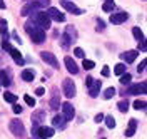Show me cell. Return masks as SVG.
<instances>
[{
  "mask_svg": "<svg viewBox=\"0 0 147 139\" xmlns=\"http://www.w3.org/2000/svg\"><path fill=\"white\" fill-rule=\"evenodd\" d=\"M25 30L28 32V35L32 37V42H35V44H42V42L45 40V30L40 28L37 24L27 22V24H25Z\"/></svg>",
  "mask_w": 147,
  "mask_h": 139,
  "instance_id": "cell-1",
  "label": "cell"
},
{
  "mask_svg": "<svg viewBox=\"0 0 147 139\" xmlns=\"http://www.w3.org/2000/svg\"><path fill=\"white\" fill-rule=\"evenodd\" d=\"M2 47H3V50H5V52H9L10 56H12V59L15 60V64L24 65V57H22V54L18 52L17 49H13V47L10 45L9 40H2Z\"/></svg>",
  "mask_w": 147,
  "mask_h": 139,
  "instance_id": "cell-2",
  "label": "cell"
},
{
  "mask_svg": "<svg viewBox=\"0 0 147 139\" xmlns=\"http://www.w3.org/2000/svg\"><path fill=\"white\" fill-rule=\"evenodd\" d=\"M50 22H52V20H50V17L47 15L45 12H38V10L35 12V15H34V24H37L40 28H44V30H45V28H50Z\"/></svg>",
  "mask_w": 147,
  "mask_h": 139,
  "instance_id": "cell-3",
  "label": "cell"
},
{
  "mask_svg": "<svg viewBox=\"0 0 147 139\" xmlns=\"http://www.w3.org/2000/svg\"><path fill=\"white\" fill-rule=\"evenodd\" d=\"M9 129H10V132H12L15 138H24V134H25V127H24L22 121H18V119H12L10 121Z\"/></svg>",
  "mask_w": 147,
  "mask_h": 139,
  "instance_id": "cell-4",
  "label": "cell"
},
{
  "mask_svg": "<svg viewBox=\"0 0 147 139\" xmlns=\"http://www.w3.org/2000/svg\"><path fill=\"white\" fill-rule=\"evenodd\" d=\"M62 91H64V96L65 97H69V99H72L74 96H75V84H74L72 79H64V82H62Z\"/></svg>",
  "mask_w": 147,
  "mask_h": 139,
  "instance_id": "cell-5",
  "label": "cell"
},
{
  "mask_svg": "<svg viewBox=\"0 0 147 139\" xmlns=\"http://www.w3.org/2000/svg\"><path fill=\"white\" fill-rule=\"evenodd\" d=\"M34 136L37 139H49L54 136V127H45V126H42V127H38V129L34 132Z\"/></svg>",
  "mask_w": 147,
  "mask_h": 139,
  "instance_id": "cell-6",
  "label": "cell"
},
{
  "mask_svg": "<svg viewBox=\"0 0 147 139\" xmlns=\"http://www.w3.org/2000/svg\"><path fill=\"white\" fill-rule=\"evenodd\" d=\"M146 91H147V82H140V84H132V85H129L127 94L137 96V94H146Z\"/></svg>",
  "mask_w": 147,
  "mask_h": 139,
  "instance_id": "cell-7",
  "label": "cell"
},
{
  "mask_svg": "<svg viewBox=\"0 0 147 139\" xmlns=\"http://www.w3.org/2000/svg\"><path fill=\"white\" fill-rule=\"evenodd\" d=\"M40 9V5H38V2H30V3H28V5H25V7H24V9L20 10V15H22V17H27V15H30V14H35L37 10Z\"/></svg>",
  "mask_w": 147,
  "mask_h": 139,
  "instance_id": "cell-8",
  "label": "cell"
},
{
  "mask_svg": "<svg viewBox=\"0 0 147 139\" xmlns=\"http://www.w3.org/2000/svg\"><path fill=\"white\" fill-rule=\"evenodd\" d=\"M62 116H64L65 121H70L74 119V116H75V111H74V106L70 102H64L62 104Z\"/></svg>",
  "mask_w": 147,
  "mask_h": 139,
  "instance_id": "cell-9",
  "label": "cell"
},
{
  "mask_svg": "<svg viewBox=\"0 0 147 139\" xmlns=\"http://www.w3.org/2000/svg\"><path fill=\"white\" fill-rule=\"evenodd\" d=\"M40 57H42V60H44V62H47L49 65H52V67H55V69L59 67V60L55 59V56L52 54V52H47V50H44V52L40 54Z\"/></svg>",
  "mask_w": 147,
  "mask_h": 139,
  "instance_id": "cell-10",
  "label": "cell"
},
{
  "mask_svg": "<svg viewBox=\"0 0 147 139\" xmlns=\"http://www.w3.org/2000/svg\"><path fill=\"white\" fill-rule=\"evenodd\" d=\"M60 3H62V7H64L65 10H69V12H70V14H74V15H82V14H84V12H82L80 9H79V7H77L75 3L69 2V0H62Z\"/></svg>",
  "mask_w": 147,
  "mask_h": 139,
  "instance_id": "cell-11",
  "label": "cell"
},
{
  "mask_svg": "<svg viewBox=\"0 0 147 139\" xmlns=\"http://www.w3.org/2000/svg\"><path fill=\"white\" fill-rule=\"evenodd\" d=\"M127 19H129L127 12H117V14H112V15H110V22H112V24H115V25L124 24Z\"/></svg>",
  "mask_w": 147,
  "mask_h": 139,
  "instance_id": "cell-12",
  "label": "cell"
},
{
  "mask_svg": "<svg viewBox=\"0 0 147 139\" xmlns=\"http://www.w3.org/2000/svg\"><path fill=\"white\" fill-rule=\"evenodd\" d=\"M45 14L50 17V20H55V22H64V20H65V15H64V14H60V12H59L57 9H54V7H50V9L45 12Z\"/></svg>",
  "mask_w": 147,
  "mask_h": 139,
  "instance_id": "cell-13",
  "label": "cell"
},
{
  "mask_svg": "<svg viewBox=\"0 0 147 139\" xmlns=\"http://www.w3.org/2000/svg\"><path fill=\"white\" fill-rule=\"evenodd\" d=\"M64 64H65V67H67V71L70 72V74H77L79 72V67H77V64H75V60H74L72 57H65L64 59Z\"/></svg>",
  "mask_w": 147,
  "mask_h": 139,
  "instance_id": "cell-14",
  "label": "cell"
},
{
  "mask_svg": "<svg viewBox=\"0 0 147 139\" xmlns=\"http://www.w3.org/2000/svg\"><path fill=\"white\" fill-rule=\"evenodd\" d=\"M137 56H139V50H127V52L120 54V59H122L124 62L130 64V62H134V60L137 59Z\"/></svg>",
  "mask_w": 147,
  "mask_h": 139,
  "instance_id": "cell-15",
  "label": "cell"
},
{
  "mask_svg": "<svg viewBox=\"0 0 147 139\" xmlns=\"http://www.w3.org/2000/svg\"><path fill=\"white\" fill-rule=\"evenodd\" d=\"M72 40H74V37L69 34V32H64L62 35H60V45H62V49L64 50H67L69 47H70V44H72Z\"/></svg>",
  "mask_w": 147,
  "mask_h": 139,
  "instance_id": "cell-16",
  "label": "cell"
},
{
  "mask_svg": "<svg viewBox=\"0 0 147 139\" xmlns=\"http://www.w3.org/2000/svg\"><path fill=\"white\" fill-rule=\"evenodd\" d=\"M100 85H102V81H94L92 85L89 87V96L90 97H97L99 96V91H100Z\"/></svg>",
  "mask_w": 147,
  "mask_h": 139,
  "instance_id": "cell-17",
  "label": "cell"
},
{
  "mask_svg": "<svg viewBox=\"0 0 147 139\" xmlns=\"http://www.w3.org/2000/svg\"><path fill=\"white\" fill-rule=\"evenodd\" d=\"M136 129H137V119H130L127 129H125V138H132L136 134Z\"/></svg>",
  "mask_w": 147,
  "mask_h": 139,
  "instance_id": "cell-18",
  "label": "cell"
},
{
  "mask_svg": "<svg viewBox=\"0 0 147 139\" xmlns=\"http://www.w3.org/2000/svg\"><path fill=\"white\" fill-rule=\"evenodd\" d=\"M52 124H54V127L64 129V127H65V119H64V116H55L54 119H52Z\"/></svg>",
  "mask_w": 147,
  "mask_h": 139,
  "instance_id": "cell-19",
  "label": "cell"
},
{
  "mask_svg": "<svg viewBox=\"0 0 147 139\" xmlns=\"http://www.w3.org/2000/svg\"><path fill=\"white\" fill-rule=\"evenodd\" d=\"M0 84L5 85V87L10 85V74L7 71H0Z\"/></svg>",
  "mask_w": 147,
  "mask_h": 139,
  "instance_id": "cell-20",
  "label": "cell"
},
{
  "mask_svg": "<svg viewBox=\"0 0 147 139\" xmlns=\"http://www.w3.org/2000/svg\"><path fill=\"white\" fill-rule=\"evenodd\" d=\"M34 77H35V72H34V71H30V69L22 71V79H24L25 82H32V81H34Z\"/></svg>",
  "mask_w": 147,
  "mask_h": 139,
  "instance_id": "cell-21",
  "label": "cell"
},
{
  "mask_svg": "<svg viewBox=\"0 0 147 139\" xmlns=\"http://www.w3.org/2000/svg\"><path fill=\"white\" fill-rule=\"evenodd\" d=\"M0 34H2L3 40H9V35H7V20H3V19H0Z\"/></svg>",
  "mask_w": 147,
  "mask_h": 139,
  "instance_id": "cell-22",
  "label": "cell"
},
{
  "mask_svg": "<svg viewBox=\"0 0 147 139\" xmlns=\"http://www.w3.org/2000/svg\"><path fill=\"white\" fill-rule=\"evenodd\" d=\"M115 94H117L115 87H109V89H105V92H104V99H112Z\"/></svg>",
  "mask_w": 147,
  "mask_h": 139,
  "instance_id": "cell-23",
  "label": "cell"
},
{
  "mask_svg": "<svg viewBox=\"0 0 147 139\" xmlns=\"http://www.w3.org/2000/svg\"><path fill=\"white\" fill-rule=\"evenodd\" d=\"M3 99H5V102H12V104H15L17 102V96L12 92H5L3 94Z\"/></svg>",
  "mask_w": 147,
  "mask_h": 139,
  "instance_id": "cell-24",
  "label": "cell"
},
{
  "mask_svg": "<svg viewBox=\"0 0 147 139\" xmlns=\"http://www.w3.org/2000/svg\"><path fill=\"white\" fill-rule=\"evenodd\" d=\"M130 81H132V75L129 74H125V72H124V74L120 75V84H122V85H127V84H130Z\"/></svg>",
  "mask_w": 147,
  "mask_h": 139,
  "instance_id": "cell-25",
  "label": "cell"
},
{
  "mask_svg": "<svg viewBox=\"0 0 147 139\" xmlns=\"http://www.w3.org/2000/svg\"><path fill=\"white\" fill-rule=\"evenodd\" d=\"M102 9H104V12H112V10L115 9V3H114V0H109V2H105V3L102 5Z\"/></svg>",
  "mask_w": 147,
  "mask_h": 139,
  "instance_id": "cell-26",
  "label": "cell"
},
{
  "mask_svg": "<svg viewBox=\"0 0 147 139\" xmlns=\"http://www.w3.org/2000/svg\"><path fill=\"white\" fill-rule=\"evenodd\" d=\"M132 34H134V37L137 39V40H144V32H142L139 27H134V28H132Z\"/></svg>",
  "mask_w": 147,
  "mask_h": 139,
  "instance_id": "cell-27",
  "label": "cell"
},
{
  "mask_svg": "<svg viewBox=\"0 0 147 139\" xmlns=\"http://www.w3.org/2000/svg\"><path fill=\"white\" fill-rule=\"evenodd\" d=\"M117 107H119L120 112H127L129 111V101H120L117 104Z\"/></svg>",
  "mask_w": 147,
  "mask_h": 139,
  "instance_id": "cell-28",
  "label": "cell"
},
{
  "mask_svg": "<svg viewBox=\"0 0 147 139\" xmlns=\"http://www.w3.org/2000/svg\"><path fill=\"white\" fill-rule=\"evenodd\" d=\"M82 67L85 69V71H92L94 67H95V64H94V60H87V59H84V64Z\"/></svg>",
  "mask_w": 147,
  "mask_h": 139,
  "instance_id": "cell-29",
  "label": "cell"
},
{
  "mask_svg": "<svg viewBox=\"0 0 147 139\" xmlns=\"http://www.w3.org/2000/svg\"><path fill=\"white\" fill-rule=\"evenodd\" d=\"M50 107H52L54 111L60 107V102H59V96H54V97H52V101H50Z\"/></svg>",
  "mask_w": 147,
  "mask_h": 139,
  "instance_id": "cell-30",
  "label": "cell"
},
{
  "mask_svg": "<svg viewBox=\"0 0 147 139\" xmlns=\"http://www.w3.org/2000/svg\"><path fill=\"white\" fill-rule=\"evenodd\" d=\"M105 119V124H107V127L112 129V127H115V119L112 117V116H107V117H104Z\"/></svg>",
  "mask_w": 147,
  "mask_h": 139,
  "instance_id": "cell-31",
  "label": "cell"
},
{
  "mask_svg": "<svg viewBox=\"0 0 147 139\" xmlns=\"http://www.w3.org/2000/svg\"><path fill=\"white\" fill-rule=\"evenodd\" d=\"M24 101H25V104H28L30 107H35V99H34L32 96H27V94H25V96H24Z\"/></svg>",
  "mask_w": 147,
  "mask_h": 139,
  "instance_id": "cell-32",
  "label": "cell"
},
{
  "mask_svg": "<svg viewBox=\"0 0 147 139\" xmlns=\"http://www.w3.org/2000/svg\"><path fill=\"white\" fill-rule=\"evenodd\" d=\"M134 109H137V111H144V109H146V101H136L134 102Z\"/></svg>",
  "mask_w": 147,
  "mask_h": 139,
  "instance_id": "cell-33",
  "label": "cell"
},
{
  "mask_svg": "<svg viewBox=\"0 0 147 139\" xmlns=\"http://www.w3.org/2000/svg\"><path fill=\"white\" fill-rule=\"evenodd\" d=\"M114 72H115L117 75H122L124 72H125V65L124 64H117L115 65V69H114Z\"/></svg>",
  "mask_w": 147,
  "mask_h": 139,
  "instance_id": "cell-34",
  "label": "cell"
},
{
  "mask_svg": "<svg viewBox=\"0 0 147 139\" xmlns=\"http://www.w3.org/2000/svg\"><path fill=\"white\" fill-rule=\"evenodd\" d=\"M104 28H105V22L100 19H97V32H102Z\"/></svg>",
  "mask_w": 147,
  "mask_h": 139,
  "instance_id": "cell-35",
  "label": "cell"
},
{
  "mask_svg": "<svg viewBox=\"0 0 147 139\" xmlns=\"http://www.w3.org/2000/svg\"><path fill=\"white\" fill-rule=\"evenodd\" d=\"M74 56H75V57H80V59H82V57H84V50L80 49V47H75V49H74Z\"/></svg>",
  "mask_w": 147,
  "mask_h": 139,
  "instance_id": "cell-36",
  "label": "cell"
},
{
  "mask_svg": "<svg viewBox=\"0 0 147 139\" xmlns=\"http://www.w3.org/2000/svg\"><path fill=\"white\" fill-rule=\"evenodd\" d=\"M146 64H147V60H146V59H144V60H142V62H140V64L137 65V72H139V74L146 71Z\"/></svg>",
  "mask_w": 147,
  "mask_h": 139,
  "instance_id": "cell-37",
  "label": "cell"
},
{
  "mask_svg": "<svg viewBox=\"0 0 147 139\" xmlns=\"http://www.w3.org/2000/svg\"><path fill=\"white\" fill-rule=\"evenodd\" d=\"M37 2H38L40 9H47V7L50 5V0H37Z\"/></svg>",
  "mask_w": 147,
  "mask_h": 139,
  "instance_id": "cell-38",
  "label": "cell"
},
{
  "mask_svg": "<svg viewBox=\"0 0 147 139\" xmlns=\"http://www.w3.org/2000/svg\"><path fill=\"white\" fill-rule=\"evenodd\" d=\"M102 75H104V77H109V75H110V71H109V67H107V65L102 69Z\"/></svg>",
  "mask_w": 147,
  "mask_h": 139,
  "instance_id": "cell-39",
  "label": "cell"
},
{
  "mask_svg": "<svg viewBox=\"0 0 147 139\" xmlns=\"http://www.w3.org/2000/svg\"><path fill=\"white\" fill-rule=\"evenodd\" d=\"M92 82H94V77H90V75H87V79H85V85L87 87H90Z\"/></svg>",
  "mask_w": 147,
  "mask_h": 139,
  "instance_id": "cell-40",
  "label": "cell"
},
{
  "mask_svg": "<svg viewBox=\"0 0 147 139\" xmlns=\"http://www.w3.org/2000/svg\"><path fill=\"white\" fill-rule=\"evenodd\" d=\"M13 112H15V114H20V112H22V107H20L18 104H13Z\"/></svg>",
  "mask_w": 147,
  "mask_h": 139,
  "instance_id": "cell-41",
  "label": "cell"
},
{
  "mask_svg": "<svg viewBox=\"0 0 147 139\" xmlns=\"http://www.w3.org/2000/svg\"><path fill=\"white\" fill-rule=\"evenodd\" d=\"M35 94H37V96H40V97H42V96L45 94V91H44V87H38V89L35 91Z\"/></svg>",
  "mask_w": 147,
  "mask_h": 139,
  "instance_id": "cell-42",
  "label": "cell"
},
{
  "mask_svg": "<svg viewBox=\"0 0 147 139\" xmlns=\"http://www.w3.org/2000/svg\"><path fill=\"white\" fill-rule=\"evenodd\" d=\"M104 117H105L104 114H97V116H95V122H102V121H104Z\"/></svg>",
  "mask_w": 147,
  "mask_h": 139,
  "instance_id": "cell-43",
  "label": "cell"
},
{
  "mask_svg": "<svg viewBox=\"0 0 147 139\" xmlns=\"http://www.w3.org/2000/svg\"><path fill=\"white\" fill-rule=\"evenodd\" d=\"M139 49L140 50H146V40H139Z\"/></svg>",
  "mask_w": 147,
  "mask_h": 139,
  "instance_id": "cell-44",
  "label": "cell"
},
{
  "mask_svg": "<svg viewBox=\"0 0 147 139\" xmlns=\"http://www.w3.org/2000/svg\"><path fill=\"white\" fill-rule=\"evenodd\" d=\"M0 9H5V2L3 0H0Z\"/></svg>",
  "mask_w": 147,
  "mask_h": 139,
  "instance_id": "cell-45",
  "label": "cell"
},
{
  "mask_svg": "<svg viewBox=\"0 0 147 139\" xmlns=\"http://www.w3.org/2000/svg\"><path fill=\"white\" fill-rule=\"evenodd\" d=\"M100 139H105V138H100Z\"/></svg>",
  "mask_w": 147,
  "mask_h": 139,
  "instance_id": "cell-46",
  "label": "cell"
},
{
  "mask_svg": "<svg viewBox=\"0 0 147 139\" xmlns=\"http://www.w3.org/2000/svg\"><path fill=\"white\" fill-rule=\"evenodd\" d=\"M105 2H109V0H105Z\"/></svg>",
  "mask_w": 147,
  "mask_h": 139,
  "instance_id": "cell-47",
  "label": "cell"
}]
</instances>
